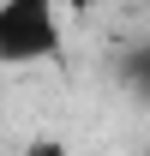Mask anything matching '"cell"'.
<instances>
[{"label": "cell", "instance_id": "6da1fadb", "mask_svg": "<svg viewBox=\"0 0 150 156\" xmlns=\"http://www.w3.org/2000/svg\"><path fill=\"white\" fill-rule=\"evenodd\" d=\"M66 0H0V66H54L66 48Z\"/></svg>", "mask_w": 150, "mask_h": 156}, {"label": "cell", "instance_id": "7a4b0ae2", "mask_svg": "<svg viewBox=\"0 0 150 156\" xmlns=\"http://www.w3.org/2000/svg\"><path fill=\"white\" fill-rule=\"evenodd\" d=\"M120 78H126L132 96H144V102H150V42H138V48L120 60Z\"/></svg>", "mask_w": 150, "mask_h": 156}, {"label": "cell", "instance_id": "3957f363", "mask_svg": "<svg viewBox=\"0 0 150 156\" xmlns=\"http://www.w3.org/2000/svg\"><path fill=\"white\" fill-rule=\"evenodd\" d=\"M18 156H66V144H60V138H36V144H24Z\"/></svg>", "mask_w": 150, "mask_h": 156}, {"label": "cell", "instance_id": "277c9868", "mask_svg": "<svg viewBox=\"0 0 150 156\" xmlns=\"http://www.w3.org/2000/svg\"><path fill=\"white\" fill-rule=\"evenodd\" d=\"M66 6H72V12H102L108 0H66Z\"/></svg>", "mask_w": 150, "mask_h": 156}, {"label": "cell", "instance_id": "5b68a950", "mask_svg": "<svg viewBox=\"0 0 150 156\" xmlns=\"http://www.w3.org/2000/svg\"><path fill=\"white\" fill-rule=\"evenodd\" d=\"M0 156H6V150H0Z\"/></svg>", "mask_w": 150, "mask_h": 156}]
</instances>
